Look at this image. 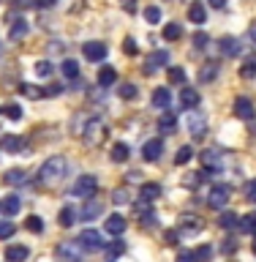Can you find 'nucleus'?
<instances>
[{"mask_svg": "<svg viewBox=\"0 0 256 262\" xmlns=\"http://www.w3.org/2000/svg\"><path fill=\"white\" fill-rule=\"evenodd\" d=\"M202 221L196 219V216H183L180 219V229H183V232H188V235H194V232H202Z\"/></svg>", "mask_w": 256, "mask_h": 262, "instance_id": "19", "label": "nucleus"}, {"mask_svg": "<svg viewBox=\"0 0 256 262\" xmlns=\"http://www.w3.org/2000/svg\"><path fill=\"white\" fill-rule=\"evenodd\" d=\"M128 156H131V147L126 142H118V145L112 147V161L123 164V161H128Z\"/></svg>", "mask_w": 256, "mask_h": 262, "instance_id": "27", "label": "nucleus"}, {"mask_svg": "<svg viewBox=\"0 0 256 262\" xmlns=\"http://www.w3.org/2000/svg\"><path fill=\"white\" fill-rule=\"evenodd\" d=\"M55 3H57V0H36V6H38V8H52Z\"/></svg>", "mask_w": 256, "mask_h": 262, "instance_id": "54", "label": "nucleus"}, {"mask_svg": "<svg viewBox=\"0 0 256 262\" xmlns=\"http://www.w3.org/2000/svg\"><path fill=\"white\" fill-rule=\"evenodd\" d=\"M248 36H251V41H256V22H251V28H248Z\"/></svg>", "mask_w": 256, "mask_h": 262, "instance_id": "58", "label": "nucleus"}, {"mask_svg": "<svg viewBox=\"0 0 256 262\" xmlns=\"http://www.w3.org/2000/svg\"><path fill=\"white\" fill-rule=\"evenodd\" d=\"M161 196V186L158 183H145L142 186V202H153Z\"/></svg>", "mask_w": 256, "mask_h": 262, "instance_id": "28", "label": "nucleus"}, {"mask_svg": "<svg viewBox=\"0 0 256 262\" xmlns=\"http://www.w3.org/2000/svg\"><path fill=\"white\" fill-rule=\"evenodd\" d=\"M240 74H243L245 79L256 77V63H253V60H245V63H243V69H240Z\"/></svg>", "mask_w": 256, "mask_h": 262, "instance_id": "44", "label": "nucleus"}, {"mask_svg": "<svg viewBox=\"0 0 256 262\" xmlns=\"http://www.w3.org/2000/svg\"><path fill=\"white\" fill-rule=\"evenodd\" d=\"M167 243H169V246L177 243V232H175V229H169V232H167Z\"/></svg>", "mask_w": 256, "mask_h": 262, "instance_id": "55", "label": "nucleus"}, {"mask_svg": "<svg viewBox=\"0 0 256 262\" xmlns=\"http://www.w3.org/2000/svg\"><path fill=\"white\" fill-rule=\"evenodd\" d=\"M77 243H79L85 251H101V249H104L101 232H96V229H85V232L77 237Z\"/></svg>", "mask_w": 256, "mask_h": 262, "instance_id": "6", "label": "nucleus"}, {"mask_svg": "<svg viewBox=\"0 0 256 262\" xmlns=\"http://www.w3.org/2000/svg\"><path fill=\"white\" fill-rule=\"evenodd\" d=\"M194 254H196V262H210L213 249H210V246H199V249H196Z\"/></svg>", "mask_w": 256, "mask_h": 262, "instance_id": "42", "label": "nucleus"}, {"mask_svg": "<svg viewBox=\"0 0 256 262\" xmlns=\"http://www.w3.org/2000/svg\"><path fill=\"white\" fill-rule=\"evenodd\" d=\"M188 128H191L194 139H202L204 134H207V118H204L202 112L191 110V115H188Z\"/></svg>", "mask_w": 256, "mask_h": 262, "instance_id": "8", "label": "nucleus"}, {"mask_svg": "<svg viewBox=\"0 0 256 262\" xmlns=\"http://www.w3.org/2000/svg\"><path fill=\"white\" fill-rule=\"evenodd\" d=\"M14 232H16V227L11 224V221L0 219V241H6V237H11Z\"/></svg>", "mask_w": 256, "mask_h": 262, "instance_id": "40", "label": "nucleus"}, {"mask_svg": "<svg viewBox=\"0 0 256 262\" xmlns=\"http://www.w3.org/2000/svg\"><path fill=\"white\" fill-rule=\"evenodd\" d=\"M175 128H177V118L172 112L167 115H161V120H158V131L161 134H175Z\"/></svg>", "mask_w": 256, "mask_h": 262, "instance_id": "20", "label": "nucleus"}, {"mask_svg": "<svg viewBox=\"0 0 256 262\" xmlns=\"http://www.w3.org/2000/svg\"><path fill=\"white\" fill-rule=\"evenodd\" d=\"M191 156H194V147H191V145H183V147L177 150L175 161H177V164H188V161H191Z\"/></svg>", "mask_w": 256, "mask_h": 262, "instance_id": "38", "label": "nucleus"}, {"mask_svg": "<svg viewBox=\"0 0 256 262\" xmlns=\"http://www.w3.org/2000/svg\"><path fill=\"white\" fill-rule=\"evenodd\" d=\"M177 262H196V254L194 251H180L177 254Z\"/></svg>", "mask_w": 256, "mask_h": 262, "instance_id": "52", "label": "nucleus"}, {"mask_svg": "<svg viewBox=\"0 0 256 262\" xmlns=\"http://www.w3.org/2000/svg\"><path fill=\"white\" fill-rule=\"evenodd\" d=\"M0 145H3L6 153H19L25 147V139L22 137H3V142H0Z\"/></svg>", "mask_w": 256, "mask_h": 262, "instance_id": "24", "label": "nucleus"}, {"mask_svg": "<svg viewBox=\"0 0 256 262\" xmlns=\"http://www.w3.org/2000/svg\"><path fill=\"white\" fill-rule=\"evenodd\" d=\"M96 216H101V205L93 202V200H85V208H82V219L90 221V219H96Z\"/></svg>", "mask_w": 256, "mask_h": 262, "instance_id": "29", "label": "nucleus"}, {"mask_svg": "<svg viewBox=\"0 0 256 262\" xmlns=\"http://www.w3.org/2000/svg\"><path fill=\"white\" fill-rule=\"evenodd\" d=\"M118 79V71L112 69V66H104L101 71H98V85H104V88H109L112 82Z\"/></svg>", "mask_w": 256, "mask_h": 262, "instance_id": "26", "label": "nucleus"}, {"mask_svg": "<svg viewBox=\"0 0 256 262\" xmlns=\"http://www.w3.org/2000/svg\"><path fill=\"white\" fill-rule=\"evenodd\" d=\"M142 224L145 227H155V224H158V216H155L153 210L150 213H142Z\"/></svg>", "mask_w": 256, "mask_h": 262, "instance_id": "49", "label": "nucleus"}, {"mask_svg": "<svg viewBox=\"0 0 256 262\" xmlns=\"http://www.w3.org/2000/svg\"><path fill=\"white\" fill-rule=\"evenodd\" d=\"M128 200H131V196H128V191H126V188H118V191L112 194V202H114V205H126Z\"/></svg>", "mask_w": 256, "mask_h": 262, "instance_id": "45", "label": "nucleus"}, {"mask_svg": "<svg viewBox=\"0 0 256 262\" xmlns=\"http://www.w3.org/2000/svg\"><path fill=\"white\" fill-rule=\"evenodd\" d=\"M123 52H126V55H136V41L126 38V41H123Z\"/></svg>", "mask_w": 256, "mask_h": 262, "instance_id": "51", "label": "nucleus"}, {"mask_svg": "<svg viewBox=\"0 0 256 262\" xmlns=\"http://www.w3.org/2000/svg\"><path fill=\"white\" fill-rule=\"evenodd\" d=\"M19 208H22V200L16 194H11V196H6L3 202H0V210L6 213V216H16L19 213Z\"/></svg>", "mask_w": 256, "mask_h": 262, "instance_id": "16", "label": "nucleus"}, {"mask_svg": "<svg viewBox=\"0 0 256 262\" xmlns=\"http://www.w3.org/2000/svg\"><path fill=\"white\" fill-rule=\"evenodd\" d=\"M207 33H196V36H194V47L196 49H204V47H207Z\"/></svg>", "mask_w": 256, "mask_h": 262, "instance_id": "48", "label": "nucleus"}, {"mask_svg": "<svg viewBox=\"0 0 256 262\" xmlns=\"http://www.w3.org/2000/svg\"><path fill=\"white\" fill-rule=\"evenodd\" d=\"M210 6H213V8H224L226 0H210Z\"/></svg>", "mask_w": 256, "mask_h": 262, "instance_id": "57", "label": "nucleus"}, {"mask_svg": "<svg viewBox=\"0 0 256 262\" xmlns=\"http://www.w3.org/2000/svg\"><path fill=\"white\" fill-rule=\"evenodd\" d=\"M229 200H232V188H229L226 183H216L210 188V200L207 202L213 205V208H226Z\"/></svg>", "mask_w": 256, "mask_h": 262, "instance_id": "5", "label": "nucleus"}, {"mask_svg": "<svg viewBox=\"0 0 256 262\" xmlns=\"http://www.w3.org/2000/svg\"><path fill=\"white\" fill-rule=\"evenodd\" d=\"M28 36V22L25 19H16L14 25H11V30H8V38L11 41H19V38H25Z\"/></svg>", "mask_w": 256, "mask_h": 262, "instance_id": "25", "label": "nucleus"}, {"mask_svg": "<svg viewBox=\"0 0 256 262\" xmlns=\"http://www.w3.org/2000/svg\"><path fill=\"white\" fill-rule=\"evenodd\" d=\"M16 6H30V0H16Z\"/></svg>", "mask_w": 256, "mask_h": 262, "instance_id": "59", "label": "nucleus"}, {"mask_svg": "<svg viewBox=\"0 0 256 262\" xmlns=\"http://www.w3.org/2000/svg\"><path fill=\"white\" fill-rule=\"evenodd\" d=\"M74 221H77V210H74L71 205L60 208V213H57V224L60 227H74Z\"/></svg>", "mask_w": 256, "mask_h": 262, "instance_id": "21", "label": "nucleus"}, {"mask_svg": "<svg viewBox=\"0 0 256 262\" xmlns=\"http://www.w3.org/2000/svg\"><path fill=\"white\" fill-rule=\"evenodd\" d=\"M65 172H68V161H65L63 156H52V159H46L44 164H41V169H38V183L57 186V183L65 178Z\"/></svg>", "mask_w": 256, "mask_h": 262, "instance_id": "1", "label": "nucleus"}, {"mask_svg": "<svg viewBox=\"0 0 256 262\" xmlns=\"http://www.w3.org/2000/svg\"><path fill=\"white\" fill-rule=\"evenodd\" d=\"M19 90H22V93L28 96V98H41V96H44L41 90H36L33 85H28V82H25V85H19Z\"/></svg>", "mask_w": 256, "mask_h": 262, "instance_id": "46", "label": "nucleus"}, {"mask_svg": "<svg viewBox=\"0 0 256 262\" xmlns=\"http://www.w3.org/2000/svg\"><path fill=\"white\" fill-rule=\"evenodd\" d=\"M216 77H218V63H213V60L202 63V69H199V82H213Z\"/></svg>", "mask_w": 256, "mask_h": 262, "instance_id": "22", "label": "nucleus"}, {"mask_svg": "<svg viewBox=\"0 0 256 262\" xmlns=\"http://www.w3.org/2000/svg\"><path fill=\"white\" fill-rule=\"evenodd\" d=\"M57 259L60 262H82V257H85V249L77 243V241H63L60 246L55 249Z\"/></svg>", "mask_w": 256, "mask_h": 262, "instance_id": "3", "label": "nucleus"}, {"mask_svg": "<svg viewBox=\"0 0 256 262\" xmlns=\"http://www.w3.org/2000/svg\"><path fill=\"white\" fill-rule=\"evenodd\" d=\"M224 251H235V241H232V237H226V243H224Z\"/></svg>", "mask_w": 256, "mask_h": 262, "instance_id": "56", "label": "nucleus"}, {"mask_svg": "<svg viewBox=\"0 0 256 262\" xmlns=\"http://www.w3.org/2000/svg\"><path fill=\"white\" fill-rule=\"evenodd\" d=\"M145 19L150 22V25H158L161 22V8L158 6H147L145 8Z\"/></svg>", "mask_w": 256, "mask_h": 262, "instance_id": "36", "label": "nucleus"}, {"mask_svg": "<svg viewBox=\"0 0 256 262\" xmlns=\"http://www.w3.org/2000/svg\"><path fill=\"white\" fill-rule=\"evenodd\" d=\"M218 224H221V227H224V229H235L237 224H240V219H237V216H235V213H224V216H221V219H218Z\"/></svg>", "mask_w": 256, "mask_h": 262, "instance_id": "37", "label": "nucleus"}, {"mask_svg": "<svg viewBox=\"0 0 256 262\" xmlns=\"http://www.w3.org/2000/svg\"><path fill=\"white\" fill-rule=\"evenodd\" d=\"M25 227H28L30 232H44V221H41L38 216H30L28 221H25Z\"/></svg>", "mask_w": 256, "mask_h": 262, "instance_id": "41", "label": "nucleus"}, {"mask_svg": "<svg viewBox=\"0 0 256 262\" xmlns=\"http://www.w3.org/2000/svg\"><path fill=\"white\" fill-rule=\"evenodd\" d=\"M202 164H204V169L218 167V164H221V153H218V150H204V153H202Z\"/></svg>", "mask_w": 256, "mask_h": 262, "instance_id": "32", "label": "nucleus"}, {"mask_svg": "<svg viewBox=\"0 0 256 262\" xmlns=\"http://www.w3.org/2000/svg\"><path fill=\"white\" fill-rule=\"evenodd\" d=\"M106 134H109V128H106V123H104L101 118H90V120L85 123V142H87V145L98 147V145L106 139Z\"/></svg>", "mask_w": 256, "mask_h": 262, "instance_id": "2", "label": "nucleus"}, {"mask_svg": "<svg viewBox=\"0 0 256 262\" xmlns=\"http://www.w3.org/2000/svg\"><path fill=\"white\" fill-rule=\"evenodd\" d=\"M82 52H85L87 60H104L106 57V44H101V41H87L85 47H82Z\"/></svg>", "mask_w": 256, "mask_h": 262, "instance_id": "9", "label": "nucleus"}, {"mask_svg": "<svg viewBox=\"0 0 256 262\" xmlns=\"http://www.w3.org/2000/svg\"><path fill=\"white\" fill-rule=\"evenodd\" d=\"M0 52H3V47H0Z\"/></svg>", "mask_w": 256, "mask_h": 262, "instance_id": "61", "label": "nucleus"}, {"mask_svg": "<svg viewBox=\"0 0 256 262\" xmlns=\"http://www.w3.org/2000/svg\"><path fill=\"white\" fill-rule=\"evenodd\" d=\"M36 74H38V77H49V74H52V63H49V60H38L36 63Z\"/></svg>", "mask_w": 256, "mask_h": 262, "instance_id": "43", "label": "nucleus"}, {"mask_svg": "<svg viewBox=\"0 0 256 262\" xmlns=\"http://www.w3.org/2000/svg\"><path fill=\"white\" fill-rule=\"evenodd\" d=\"M169 104H172L169 88H158V90L153 93V106H155V110H169Z\"/></svg>", "mask_w": 256, "mask_h": 262, "instance_id": "14", "label": "nucleus"}, {"mask_svg": "<svg viewBox=\"0 0 256 262\" xmlns=\"http://www.w3.org/2000/svg\"><path fill=\"white\" fill-rule=\"evenodd\" d=\"M180 36H183V28H180L177 22H169L167 28H164V38L167 41H177Z\"/></svg>", "mask_w": 256, "mask_h": 262, "instance_id": "34", "label": "nucleus"}, {"mask_svg": "<svg viewBox=\"0 0 256 262\" xmlns=\"http://www.w3.org/2000/svg\"><path fill=\"white\" fill-rule=\"evenodd\" d=\"M169 63V52L167 49H155V52L147 55V60H145V74H155L158 69H164V66Z\"/></svg>", "mask_w": 256, "mask_h": 262, "instance_id": "7", "label": "nucleus"}, {"mask_svg": "<svg viewBox=\"0 0 256 262\" xmlns=\"http://www.w3.org/2000/svg\"><path fill=\"white\" fill-rule=\"evenodd\" d=\"M180 104H183L185 110H194V106H199V93H196L194 88H183V93H180Z\"/></svg>", "mask_w": 256, "mask_h": 262, "instance_id": "18", "label": "nucleus"}, {"mask_svg": "<svg viewBox=\"0 0 256 262\" xmlns=\"http://www.w3.org/2000/svg\"><path fill=\"white\" fill-rule=\"evenodd\" d=\"M3 180L8 186H25V183H28V172H25V169H8L3 175Z\"/></svg>", "mask_w": 256, "mask_h": 262, "instance_id": "17", "label": "nucleus"}, {"mask_svg": "<svg viewBox=\"0 0 256 262\" xmlns=\"http://www.w3.org/2000/svg\"><path fill=\"white\" fill-rule=\"evenodd\" d=\"M161 153H164V142H161L158 137H155V139H147L145 147H142L145 161H158V159H161Z\"/></svg>", "mask_w": 256, "mask_h": 262, "instance_id": "10", "label": "nucleus"}, {"mask_svg": "<svg viewBox=\"0 0 256 262\" xmlns=\"http://www.w3.org/2000/svg\"><path fill=\"white\" fill-rule=\"evenodd\" d=\"M235 115H237V118H243V120H251L253 115H256L251 98H245V96L237 98V101H235Z\"/></svg>", "mask_w": 256, "mask_h": 262, "instance_id": "13", "label": "nucleus"}, {"mask_svg": "<svg viewBox=\"0 0 256 262\" xmlns=\"http://www.w3.org/2000/svg\"><path fill=\"white\" fill-rule=\"evenodd\" d=\"M3 112H6V118H11V120H19V118H22V110H19L16 104H8Z\"/></svg>", "mask_w": 256, "mask_h": 262, "instance_id": "47", "label": "nucleus"}, {"mask_svg": "<svg viewBox=\"0 0 256 262\" xmlns=\"http://www.w3.org/2000/svg\"><path fill=\"white\" fill-rule=\"evenodd\" d=\"M188 19H191L194 25H204V6L199 3V0H194V3L188 6Z\"/></svg>", "mask_w": 256, "mask_h": 262, "instance_id": "23", "label": "nucleus"}, {"mask_svg": "<svg viewBox=\"0 0 256 262\" xmlns=\"http://www.w3.org/2000/svg\"><path fill=\"white\" fill-rule=\"evenodd\" d=\"M240 232H256V213H248V216L240 219Z\"/></svg>", "mask_w": 256, "mask_h": 262, "instance_id": "35", "label": "nucleus"}, {"mask_svg": "<svg viewBox=\"0 0 256 262\" xmlns=\"http://www.w3.org/2000/svg\"><path fill=\"white\" fill-rule=\"evenodd\" d=\"M245 196H248V202H256V178L248 180V186H245Z\"/></svg>", "mask_w": 256, "mask_h": 262, "instance_id": "50", "label": "nucleus"}, {"mask_svg": "<svg viewBox=\"0 0 256 262\" xmlns=\"http://www.w3.org/2000/svg\"><path fill=\"white\" fill-rule=\"evenodd\" d=\"M218 49H221V52H224L226 57H237V55H240V52H243V47H240V41H237L235 36H224V38H221V41H218Z\"/></svg>", "mask_w": 256, "mask_h": 262, "instance_id": "12", "label": "nucleus"}, {"mask_svg": "<svg viewBox=\"0 0 256 262\" xmlns=\"http://www.w3.org/2000/svg\"><path fill=\"white\" fill-rule=\"evenodd\" d=\"M253 254H256V237H253Z\"/></svg>", "mask_w": 256, "mask_h": 262, "instance_id": "60", "label": "nucleus"}, {"mask_svg": "<svg viewBox=\"0 0 256 262\" xmlns=\"http://www.w3.org/2000/svg\"><path fill=\"white\" fill-rule=\"evenodd\" d=\"M169 82H175V85H183V82H185V71L180 69V66H172V69H169Z\"/></svg>", "mask_w": 256, "mask_h": 262, "instance_id": "39", "label": "nucleus"}, {"mask_svg": "<svg viewBox=\"0 0 256 262\" xmlns=\"http://www.w3.org/2000/svg\"><path fill=\"white\" fill-rule=\"evenodd\" d=\"M123 251H126V243H123V241H112L109 246H106V262H114Z\"/></svg>", "mask_w": 256, "mask_h": 262, "instance_id": "30", "label": "nucleus"}, {"mask_svg": "<svg viewBox=\"0 0 256 262\" xmlns=\"http://www.w3.org/2000/svg\"><path fill=\"white\" fill-rule=\"evenodd\" d=\"M104 224H106V232H109V235H123V232H126V227H128V221L123 219L120 213H112V216L104 219Z\"/></svg>", "mask_w": 256, "mask_h": 262, "instance_id": "11", "label": "nucleus"}, {"mask_svg": "<svg viewBox=\"0 0 256 262\" xmlns=\"http://www.w3.org/2000/svg\"><path fill=\"white\" fill-rule=\"evenodd\" d=\"M96 191H98L96 175H82L77 183H74V196H82V200H93Z\"/></svg>", "mask_w": 256, "mask_h": 262, "instance_id": "4", "label": "nucleus"}, {"mask_svg": "<svg viewBox=\"0 0 256 262\" xmlns=\"http://www.w3.org/2000/svg\"><path fill=\"white\" fill-rule=\"evenodd\" d=\"M118 93H120V98H126V101H134V98L139 96V90H136V85H134V82H123Z\"/></svg>", "mask_w": 256, "mask_h": 262, "instance_id": "33", "label": "nucleus"}, {"mask_svg": "<svg viewBox=\"0 0 256 262\" xmlns=\"http://www.w3.org/2000/svg\"><path fill=\"white\" fill-rule=\"evenodd\" d=\"M28 246H8V249H6V262H25V259H28Z\"/></svg>", "mask_w": 256, "mask_h": 262, "instance_id": "15", "label": "nucleus"}, {"mask_svg": "<svg viewBox=\"0 0 256 262\" xmlns=\"http://www.w3.org/2000/svg\"><path fill=\"white\" fill-rule=\"evenodd\" d=\"M120 6H123V11H128V14L136 11V0H120Z\"/></svg>", "mask_w": 256, "mask_h": 262, "instance_id": "53", "label": "nucleus"}, {"mask_svg": "<svg viewBox=\"0 0 256 262\" xmlns=\"http://www.w3.org/2000/svg\"><path fill=\"white\" fill-rule=\"evenodd\" d=\"M60 71H63L65 79H77V77H79V63H77V60H63Z\"/></svg>", "mask_w": 256, "mask_h": 262, "instance_id": "31", "label": "nucleus"}]
</instances>
